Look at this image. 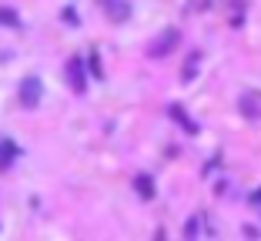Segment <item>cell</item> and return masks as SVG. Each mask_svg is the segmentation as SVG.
<instances>
[{
	"label": "cell",
	"mask_w": 261,
	"mask_h": 241,
	"mask_svg": "<svg viewBox=\"0 0 261 241\" xmlns=\"http://www.w3.org/2000/svg\"><path fill=\"white\" fill-rule=\"evenodd\" d=\"M0 23H4V27H20V17L10 7H0Z\"/></svg>",
	"instance_id": "9"
},
{
	"label": "cell",
	"mask_w": 261,
	"mask_h": 241,
	"mask_svg": "<svg viewBox=\"0 0 261 241\" xmlns=\"http://www.w3.org/2000/svg\"><path fill=\"white\" fill-rule=\"evenodd\" d=\"M177 44H181V34H177L174 27H168V31H164L161 37H154V40H151V47H147V54H151V57H168V54L174 50Z\"/></svg>",
	"instance_id": "2"
},
{
	"label": "cell",
	"mask_w": 261,
	"mask_h": 241,
	"mask_svg": "<svg viewBox=\"0 0 261 241\" xmlns=\"http://www.w3.org/2000/svg\"><path fill=\"white\" fill-rule=\"evenodd\" d=\"M17 154H20V148H17L14 141H4V144H0V171H7Z\"/></svg>",
	"instance_id": "7"
},
{
	"label": "cell",
	"mask_w": 261,
	"mask_h": 241,
	"mask_svg": "<svg viewBox=\"0 0 261 241\" xmlns=\"http://www.w3.org/2000/svg\"><path fill=\"white\" fill-rule=\"evenodd\" d=\"M194 70H198V54L191 57V61H188V67H185V81H191V74Z\"/></svg>",
	"instance_id": "10"
},
{
	"label": "cell",
	"mask_w": 261,
	"mask_h": 241,
	"mask_svg": "<svg viewBox=\"0 0 261 241\" xmlns=\"http://www.w3.org/2000/svg\"><path fill=\"white\" fill-rule=\"evenodd\" d=\"M40 97H44V84H40V77H34V74H31V77H23L20 81V104L27 111H34L40 104Z\"/></svg>",
	"instance_id": "1"
},
{
	"label": "cell",
	"mask_w": 261,
	"mask_h": 241,
	"mask_svg": "<svg viewBox=\"0 0 261 241\" xmlns=\"http://www.w3.org/2000/svg\"><path fill=\"white\" fill-rule=\"evenodd\" d=\"M185 234L191 238V234H198V221H188V228H185Z\"/></svg>",
	"instance_id": "11"
},
{
	"label": "cell",
	"mask_w": 261,
	"mask_h": 241,
	"mask_svg": "<svg viewBox=\"0 0 261 241\" xmlns=\"http://www.w3.org/2000/svg\"><path fill=\"white\" fill-rule=\"evenodd\" d=\"M67 81L77 94L87 91V74H84V61H81V57H70L67 61Z\"/></svg>",
	"instance_id": "3"
},
{
	"label": "cell",
	"mask_w": 261,
	"mask_h": 241,
	"mask_svg": "<svg viewBox=\"0 0 261 241\" xmlns=\"http://www.w3.org/2000/svg\"><path fill=\"white\" fill-rule=\"evenodd\" d=\"M100 7L114 23H124L130 17V0H100Z\"/></svg>",
	"instance_id": "4"
},
{
	"label": "cell",
	"mask_w": 261,
	"mask_h": 241,
	"mask_svg": "<svg viewBox=\"0 0 261 241\" xmlns=\"http://www.w3.org/2000/svg\"><path fill=\"white\" fill-rule=\"evenodd\" d=\"M168 114L174 117V121H177V124H181V127H185L188 134H198V124H194L191 117H188L185 111H181V104H171V108H168Z\"/></svg>",
	"instance_id": "6"
},
{
	"label": "cell",
	"mask_w": 261,
	"mask_h": 241,
	"mask_svg": "<svg viewBox=\"0 0 261 241\" xmlns=\"http://www.w3.org/2000/svg\"><path fill=\"white\" fill-rule=\"evenodd\" d=\"M134 188H138V195H141V198H154V181L147 178V174H141V178L134 181Z\"/></svg>",
	"instance_id": "8"
},
{
	"label": "cell",
	"mask_w": 261,
	"mask_h": 241,
	"mask_svg": "<svg viewBox=\"0 0 261 241\" xmlns=\"http://www.w3.org/2000/svg\"><path fill=\"white\" fill-rule=\"evenodd\" d=\"M241 114L245 117H261V94L258 91L241 94Z\"/></svg>",
	"instance_id": "5"
}]
</instances>
